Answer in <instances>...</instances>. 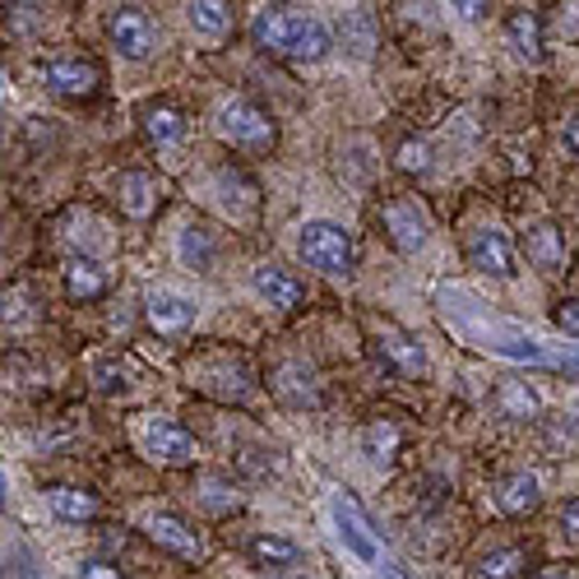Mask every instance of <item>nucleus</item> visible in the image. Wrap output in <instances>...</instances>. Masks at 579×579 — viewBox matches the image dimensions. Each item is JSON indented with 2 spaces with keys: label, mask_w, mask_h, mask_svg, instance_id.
I'll return each mask as SVG.
<instances>
[{
  "label": "nucleus",
  "mask_w": 579,
  "mask_h": 579,
  "mask_svg": "<svg viewBox=\"0 0 579 579\" xmlns=\"http://www.w3.org/2000/svg\"><path fill=\"white\" fill-rule=\"evenodd\" d=\"M250 33H256L260 47H269L274 56H287V61H324L330 47H334L330 33H324V24L283 10V5H264L256 14V24H250Z\"/></svg>",
  "instance_id": "1"
},
{
  "label": "nucleus",
  "mask_w": 579,
  "mask_h": 579,
  "mask_svg": "<svg viewBox=\"0 0 579 579\" xmlns=\"http://www.w3.org/2000/svg\"><path fill=\"white\" fill-rule=\"evenodd\" d=\"M218 134H223V144L232 149H241V153H264V149H274V121H269V111H260L250 98H232L218 107Z\"/></svg>",
  "instance_id": "2"
},
{
  "label": "nucleus",
  "mask_w": 579,
  "mask_h": 579,
  "mask_svg": "<svg viewBox=\"0 0 579 579\" xmlns=\"http://www.w3.org/2000/svg\"><path fill=\"white\" fill-rule=\"evenodd\" d=\"M302 260L320 269V274H353V237L339 223H306Z\"/></svg>",
  "instance_id": "3"
},
{
  "label": "nucleus",
  "mask_w": 579,
  "mask_h": 579,
  "mask_svg": "<svg viewBox=\"0 0 579 579\" xmlns=\"http://www.w3.org/2000/svg\"><path fill=\"white\" fill-rule=\"evenodd\" d=\"M380 223H385V232H390L394 250H403V256H413V250H417L422 241H427V232H432L427 209H422L417 200H409V196L385 200V209H380Z\"/></svg>",
  "instance_id": "4"
},
{
  "label": "nucleus",
  "mask_w": 579,
  "mask_h": 579,
  "mask_svg": "<svg viewBox=\"0 0 579 579\" xmlns=\"http://www.w3.org/2000/svg\"><path fill=\"white\" fill-rule=\"evenodd\" d=\"M107 37H111V47L130 56V61H144V56L153 51V19L144 10H134V5H121V10H111L107 14Z\"/></svg>",
  "instance_id": "5"
},
{
  "label": "nucleus",
  "mask_w": 579,
  "mask_h": 579,
  "mask_svg": "<svg viewBox=\"0 0 579 579\" xmlns=\"http://www.w3.org/2000/svg\"><path fill=\"white\" fill-rule=\"evenodd\" d=\"M103 84V70L84 61V56H61V61L47 66V88L61 93V98H93Z\"/></svg>",
  "instance_id": "6"
},
{
  "label": "nucleus",
  "mask_w": 579,
  "mask_h": 579,
  "mask_svg": "<svg viewBox=\"0 0 579 579\" xmlns=\"http://www.w3.org/2000/svg\"><path fill=\"white\" fill-rule=\"evenodd\" d=\"M144 320L153 334H186L190 324H196V302H186L181 293H167V287H158V293L144 297Z\"/></svg>",
  "instance_id": "7"
},
{
  "label": "nucleus",
  "mask_w": 579,
  "mask_h": 579,
  "mask_svg": "<svg viewBox=\"0 0 579 579\" xmlns=\"http://www.w3.org/2000/svg\"><path fill=\"white\" fill-rule=\"evenodd\" d=\"M144 446H149L153 459H163V463H190L196 459V436L172 417H149L144 422Z\"/></svg>",
  "instance_id": "8"
},
{
  "label": "nucleus",
  "mask_w": 579,
  "mask_h": 579,
  "mask_svg": "<svg viewBox=\"0 0 579 579\" xmlns=\"http://www.w3.org/2000/svg\"><path fill=\"white\" fill-rule=\"evenodd\" d=\"M149 537H153V543H158L163 552L177 556V562H200V552H204L200 529H190L186 519L172 515V510H163V515L149 519Z\"/></svg>",
  "instance_id": "9"
},
{
  "label": "nucleus",
  "mask_w": 579,
  "mask_h": 579,
  "mask_svg": "<svg viewBox=\"0 0 579 579\" xmlns=\"http://www.w3.org/2000/svg\"><path fill=\"white\" fill-rule=\"evenodd\" d=\"M334 510H339V533H343V543L353 547L366 566H376L380 562V547H376V537H371V524H366V515H362V506H357V496H347V492H339V500H334Z\"/></svg>",
  "instance_id": "10"
},
{
  "label": "nucleus",
  "mask_w": 579,
  "mask_h": 579,
  "mask_svg": "<svg viewBox=\"0 0 579 579\" xmlns=\"http://www.w3.org/2000/svg\"><path fill=\"white\" fill-rule=\"evenodd\" d=\"M469 264L482 269V274H496V279L515 274V250L506 241V232H496V227L477 232V237L469 241Z\"/></svg>",
  "instance_id": "11"
},
{
  "label": "nucleus",
  "mask_w": 579,
  "mask_h": 579,
  "mask_svg": "<svg viewBox=\"0 0 579 579\" xmlns=\"http://www.w3.org/2000/svg\"><path fill=\"white\" fill-rule=\"evenodd\" d=\"M529 260H533L537 269H543V274H562L566 260H570L562 227H552V223L533 227V232H529Z\"/></svg>",
  "instance_id": "12"
},
{
  "label": "nucleus",
  "mask_w": 579,
  "mask_h": 579,
  "mask_svg": "<svg viewBox=\"0 0 579 579\" xmlns=\"http://www.w3.org/2000/svg\"><path fill=\"white\" fill-rule=\"evenodd\" d=\"M116 196H121V209L130 218H149L153 209H158V181H153L149 172H121Z\"/></svg>",
  "instance_id": "13"
},
{
  "label": "nucleus",
  "mask_w": 579,
  "mask_h": 579,
  "mask_svg": "<svg viewBox=\"0 0 579 579\" xmlns=\"http://www.w3.org/2000/svg\"><path fill=\"white\" fill-rule=\"evenodd\" d=\"M496 500H500V510H506V515L524 519V515H533V510H537V500H543V492H537V477H533V473H510L506 482H500Z\"/></svg>",
  "instance_id": "14"
},
{
  "label": "nucleus",
  "mask_w": 579,
  "mask_h": 579,
  "mask_svg": "<svg viewBox=\"0 0 579 579\" xmlns=\"http://www.w3.org/2000/svg\"><path fill=\"white\" fill-rule=\"evenodd\" d=\"M256 293L260 297H269V306H283V311H293V306H302V283L297 279H287L283 269H274V264H260L256 269Z\"/></svg>",
  "instance_id": "15"
},
{
  "label": "nucleus",
  "mask_w": 579,
  "mask_h": 579,
  "mask_svg": "<svg viewBox=\"0 0 579 579\" xmlns=\"http://www.w3.org/2000/svg\"><path fill=\"white\" fill-rule=\"evenodd\" d=\"M66 297L70 302H98V297H107V274L93 260L66 264Z\"/></svg>",
  "instance_id": "16"
},
{
  "label": "nucleus",
  "mask_w": 579,
  "mask_h": 579,
  "mask_svg": "<svg viewBox=\"0 0 579 579\" xmlns=\"http://www.w3.org/2000/svg\"><path fill=\"white\" fill-rule=\"evenodd\" d=\"M506 33H510V43H515L519 56H529V61L543 56V19H537L533 10H515L506 19Z\"/></svg>",
  "instance_id": "17"
},
{
  "label": "nucleus",
  "mask_w": 579,
  "mask_h": 579,
  "mask_svg": "<svg viewBox=\"0 0 579 579\" xmlns=\"http://www.w3.org/2000/svg\"><path fill=\"white\" fill-rule=\"evenodd\" d=\"M380 353L390 357L399 371H409V376H417L422 366H427V357H422V347L409 339V334H399L394 324H380Z\"/></svg>",
  "instance_id": "18"
},
{
  "label": "nucleus",
  "mask_w": 579,
  "mask_h": 579,
  "mask_svg": "<svg viewBox=\"0 0 579 579\" xmlns=\"http://www.w3.org/2000/svg\"><path fill=\"white\" fill-rule=\"evenodd\" d=\"M144 134L153 144H177L186 134V116L167 103H153V107H144Z\"/></svg>",
  "instance_id": "19"
},
{
  "label": "nucleus",
  "mask_w": 579,
  "mask_h": 579,
  "mask_svg": "<svg viewBox=\"0 0 579 579\" xmlns=\"http://www.w3.org/2000/svg\"><path fill=\"white\" fill-rule=\"evenodd\" d=\"M186 19H190L196 33L223 37L232 28V5H223V0H196V5H186Z\"/></svg>",
  "instance_id": "20"
},
{
  "label": "nucleus",
  "mask_w": 579,
  "mask_h": 579,
  "mask_svg": "<svg viewBox=\"0 0 579 579\" xmlns=\"http://www.w3.org/2000/svg\"><path fill=\"white\" fill-rule=\"evenodd\" d=\"M47 500H51V510L61 515V519H80V524L98 515V496L84 492V487H51Z\"/></svg>",
  "instance_id": "21"
},
{
  "label": "nucleus",
  "mask_w": 579,
  "mask_h": 579,
  "mask_svg": "<svg viewBox=\"0 0 579 579\" xmlns=\"http://www.w3.org/2000/svg\"><path fill=\"white\" fill-rule=\"evenodd\" d=\"M496 409H500V417H537V394L529 390L524 380H500V390H496Z\"/></svg>",
  "instance_id": "22"
},
{
  "label": "nucleus",
  "mask_w": 579,
  "mask_h": 579,
  "mask_svg": "<svg viewBox=\"0 0 579 579\" xmlns=\"http://www.w3.org/2000/svg\"><path fill=\"white\" fill-rule=\"evenodd\" d=\"M524 566H529V556L519 552V547H496V552H487L477 562V575L482 579H519V575H524Z\"/></svg>",
  "instance_id": "23"
},
{
  "label": "nucleus",
  "mask_w": 579,
  "mask_h": 579,
  "mask_svg": "<svg viewBox=\"0 0 579 579\" xmlns=\"http://www.w3.org/2000/svg\"><path fill=\"white\" fill-rule=\"evenodd\" d=\"M250 556H256L260 566H274V570H283V566H297V547L287 543V537H269V533L250 537Z\"/></svg>",
  "instance_id": "24"
},
{
  "label": "nucleus",
  "mask_w": 579,
  "mask_h": 579,
  "mask_svg": "<svg viewBox=\"0 0 579 579\" xmlns=\"http://www.w3.org/2000/svg\"><path fill=\"white\" fill-rule=\"evenodd\" d=\"M316 376L311 371H302V366H283V371L274 376V390L287 399V403H316L320 394H316V385H311Z\"/></svg>",
  "instance_id": "25"
},
{
  "label": "nucleus",
  "mask_w": 579,
  "mask_h": 579,
  "mask_svg": "<svg viewBox=\"0 0 579 579\" xmlns=\"http://www.w3.org/2000/svg\"><path fill=\"white\" fill-rule=\"evenodd\" d=\"M200 487H204L200 500H204V506L214 510V515H227V510H237V506H241V496H237V487H232L227 477H204Z\"/></svg>",
  "instance_id": "26"
},
{
  "label": "nucleus",
  "mask_w": 579,
  "mask_h": 579,
  "mask_svg": "<svg viewBox=\"0 0 579 579\" xmlns=\"http://www.w3.org/2000/svg\"><path fill=\"white\" fill-rule=\"evenodd\" d=\"M362 440H366V454H371V459H390L394 446H399V432L390 427V422H371Z\"/></svg>",
  "instance_id": "27"
},
{
  "label": "nucleus",
  "mask_w": 579,
  "mask_h": 579,
  "mask_svg": "<svg viewBox=\"0 0 579 579\" xmlns=\"http://www.w3.org/2000/svg\"><path fill=\"white\" fill-rule=\"evenodd\" d=\"M399 167L409 172V177H422V172H432V149L422 140H403L399 144Z\"/></svg>",
  "instance_id": "28"
},
{
  "label": "nucleus",
  "mask_w": 579,
  "mask_h": 579,
  "mask_svg": "<svg viewBox=\"0 0 579 579\" xmlns=\"http://www.w3.org/2000/svg\"><path fill=\"white\" fill-rule=\"evenodd\" d=\"M343 37H353V43H357V56L371 51V33H366V14H347V19H343Z\"/></svg>",
  "instance_id": "29"
},
{
  "label": "nucleus",
  "mask_w": 579,
  "mask_h": 579,
  "mask_svg": "<svg viewBox=\"0 0 579 579\" xmlns=\"http://www.w3.org/2000/svg\"><path fill=\"white\" fill-rule=\"evenodd\" d=\"M98 390H107V394L126 390V366L121 362H98Z\"/></svg>",
  "instance_id": "30"
},
{
  "label": "nucleus",
  "mask_w": 579,
  "mask_h": 579,
  "mask_svg": "<svg viewBox=\"0 0 579 579\" xmlns=\"http://www.w3.org/2000/svg\"><path fill=\"white\" fill-rule=\"evenodd\" d=\"M556 324H562L566 334H579V297H570V302L556 306Z\"/></svg>",
  "instance_id": "31"
},
{
  "label": "nucleus",
  "mask_w": 579,
  "mask_h": 579,
  "mask_svg": "<svg viewBox=\"0 0 579 579\" xmlns=\"http://www.w3.org/2000/svg\"><path fill=\"white\" fill-rule=\"evenodd\" d=\"M80 579H126L121 566H111V562H84Z\"/></svg>",
  "instance_id": "32"
},
{
  "label": "nucleus",
  "mask_w": 579,
  "mask_h": 579,
  "mask_svg": "<svg viewBox=\"0 0 579 579\" xmlns=\"http://www.w3.org/2000/svg\"><path fill=\"white\" fill-rule=\"evenodd\" d=\"M562 529H566L570 537H579V496H575V500H566V510H562Z\"/></svg>",
  "instance_id": "33"
},
{
  "label": "nucleus",
  "mask_w": 579,
  "mask_h": 579,
  "mask_svg": "<svg viewBox=\"0 0 579 579\" xmlns=\"http://www.w3.org/2000/svg\"><path fill=\"white\" fill-rule=\"evenodd\" d=\"M566 144H570V153L579 158V111H575L570 121H566Z\"/></svg>",
  "instance_id": "34"
},
{
  "label": "nucleus",
  "mask_w": 579,
  "mask_h": 579,
  "mask_svg": "<svg viewBox=\"0 0 579 579\" xmlns=\"http://www.w3.org/2000/svg\"><path fill=\"white\" fill-rule=\"evenodd\" d=\"M537 579H579V570L575 566H552V570H543Z\"/></svg>",
  "instance_id": "35"
},
{
  "label": "nucleus",
  "mask_w": 579,
  "mask_h": 579,
  "mask_svg": "<svg viewBox=\"0 0 579 579\" xmlns=\"http://www.w3.org/2000/svg\"><path fill=\"white\" fill-rule=\"evenodd\" d=\"M454 10H459V14H469V19H477V14L487 10V5H477V0H469V5H454Z\"/></svg>",
  "instance_id": "36"
}]
</instances>
